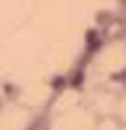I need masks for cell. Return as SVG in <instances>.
<instances>
[{
	"mask_svg": "<svg viewBox=\"0 0 126 130\" xmlns=\"http://www.w3.org/2000/svg\"><path fill=\"white\" fill-rule=\"evenodd\" d=\"M50 130H91V122L85 111L68 109V99H64L60 111L50 119Z\"/></svg>",
	"mask_w": 126,
	"mask_h": 130,
	"instance_id": "obj_1",
	"label": "cell"
},
{
	"mask_svg": "<svg viewBox=\"0 0 126 130\" xmlns=\"http://www.w3.org/2000/svg\"><path fill=\"white\" fill-rule=\"evenodd\" d=\"M31 115L20 107H6L0 111V130H25Z\"/></svg>",
	"mask_w": 126,
	"mask_h": 130,
	"instance_id": "obj_2",
	"label": "cell"
}]
</instances>
